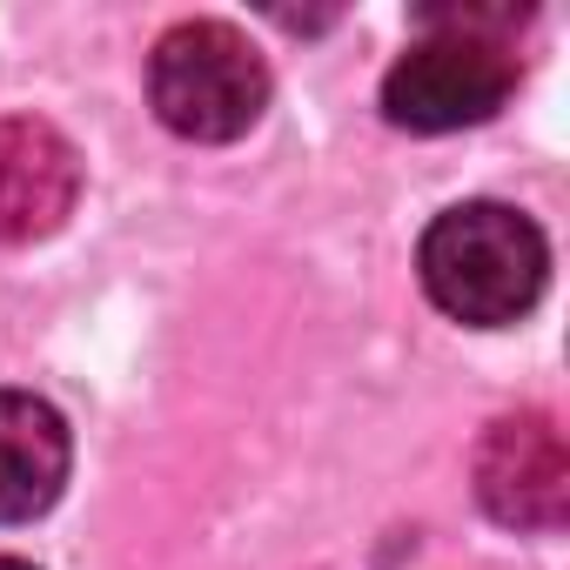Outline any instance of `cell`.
I'll list each match as a JSON object with an SVG mask.
<instances>
[{
    "label": "cell",
    "instance_id": "5b68a950",
    "mask_svg": "<svg viewBox=\"0 0 570 570\" xmlns=\"http://www.w3.org/2000/svg\"><path fill=\"white\" fill-rule=\"evenodd\" d=\"M81 195V155L61 128L21 115L0 121V242H41Z\"/></svg>",
    "mask_w": 570,
    "mask_h": 570
},
{
    "label": "cell",
    "instance_id": "7a4b0ae2",
    "mask_svg": "<svg viewBox=\"0 0 570 570\" xmlns=\"http://www.w3.org/2000/svg\"><path fill=\"white\" fill-rule=\"evenodd\" d=\"M416 262H423V289L443 316L470 330H503L530 316V303L543 296L550 248L530 215L503 202H463L430 222Z\"/></svg>",
    "mask_w": 570,
    "mask_h": 570
},
{
    "label": "cell",
    "instance_id": "277c9868",
    "mask_svg": "<svg viewBox=\"0 0 570 570\" xmlns=\"http://www.w3.org/2000/svg\"><path fill=\"white\" fill-rule=\"evenodd\" d=\"M476 503L503 530H563L570 517V450L557 416H497L476 443Z\"/></svg>",
    "mask_w": 570,
    "mask_h": 570
},
{
    "label": "cell",
    "instance_id": "6da1fadb",
    "mask_svg": "<svg viewBox=\"0 0 570 570\" xmlns=\"http://www.w3.org/2000/svg\"><path fill=\"white\" fill-rule=\"evenodd\" d=\"M517 8H436L423 14V41L390 68L383 115L410 135H450L490 121L517 88Z\"/></svg>",
    "mask_w": 570,
    "mask_h": 570
},
{
    "label": "cell",
    "instance_id": "3957f363",
    "mask_svg": "<svg viewBox=\"0 0 570 570\" xmlns=\"http://www.w3.org/2000/svg\"><path fill=\"white\" fill-rule=\"evenodd\" d=\"M148 101L181 141H235L268 108V68L228 21H181L155 41Z\"/></svg>",
    "mask_w": 570,
    "mask_h": 570
},
{
    "label": "cell",
    "instance_id": "8992f818",
    "mask_svg": "<svg viewBox=\"0 0 570 570\" xmlns=\"http://www.w3.org/2000/svg\"><path fill=\"white\" fill-rule=\"evenodd\" d=\"M68 483V423L28 390H0V523L41 517Z\"/></svg>",
    "mask_w": 570,
    "mask_h": 570
},
{
    "label": "cell",
    "instance_id": "52a82bcc",
    "mask_svg": "<svg viewBox=\"0 0 570 570\" xmlns=\"http://www.w3.org/2000/svg\"><path fill=\"white\" fill-rule=\"evenodd\" d=\"M0 570H35V563H21V557H0Z\"/></svg>",
    "mask_w": 570,
    "mask_h": 570
}]
</instances>
